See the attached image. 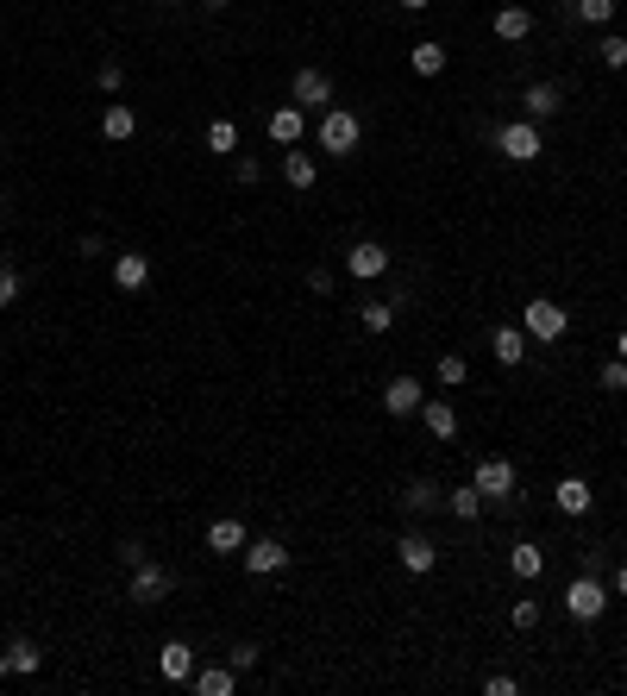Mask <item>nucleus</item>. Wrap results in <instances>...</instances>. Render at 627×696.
Instances as JSON below:
<instances>
[{
	"label": "nucleus",
	"mask_w": 627,
	"mask_h": 696,
	"mask_svg": "<svg viewBox=\"0 0 627 696\" xmlns=\"http://www.w3.org/2000/svg\"><path fill=\"white\" fill-rule=\"evenodd\" d=\"M490 352H496V364L515 370V364L527 358V327H496V333H490Z\"/></svg>",
	"instance_id": "19"
},
{
	"label": "nucleus",
	"mask_w": 627,
	"mask_h": 696,
	"mask_svg": "<svg viewBox=\"0 0 627 696\" xmlns=\"http://www.w3.org/2000/svg\"><path fill=\"white\" fill-rule=\"evenodd\" d=\"M38 665H44L38 646L32 640H13L7 653H0V678H26V671H38Z\"/></svg>",
	"instance_id": "17"
},
{
	"label": "nucleus",
	"mask_w": 627,
	"mask_h": 696,
	"mask_svg": "<svg viewBox=\"0 0 627 696\" xmlns=\"http://www.w3.org/2000/svg\"><path fill=\"white\" fill-rule=\"evenodd\" d=\"M358 320H364V333H389L396 327V301H364Z\"/></svg>",
	"instance_id": "30"
},
{
	"label": "nucleus",
	"mask_w": 627,
	"mask_h": 696,
	"mask_svg": "<svg viewBox=\"0 0 627 696\" xmlns=\"http://www.w3.org/2000/svg\"><path fill=\"white\" fill-rule=\"evenodd\" d=\"M490 32H496L502 44H521V38L533 32V13H527V7H496V19H490Z\"/></svg>",
	"instance_id": "18"
},
{
	"label": "nucleus",
	"mask_w": 627,
	"mask_h": 696,
	"mask_svg": "<svg viewBox=\"0 0 627 696\" xmlns=\"http://www.w3.org/2000/svg\"><path fill=\"white\" fill-rule=\"evenodd\" d=\"M19 289H26V276H19L13 264H0V308H13V301H19Z\"/></svg>",
	"instance_id": "35"
},
{
	"label": "nucleus",
	"mask_w": 627,
	"mask_h": 696,
	"mask_svg": "<svg viewBox=\"0 0 627 696\" xmlns=\"http://www.w3.org/2000/svg\"><path fill=\"white\" fill-rule=\"evenodd\" d=\"M483 690H490V696H515L521 684H515V678H508V671H496V678H490V684H483Z\"/></svg>",
	"instance_id": "42"
},
{
	"label": "nucleus",
	"mask_w": 627,
	"mask_h": 696,
	"mask_svg": "<svg viewBox=\"0 0 627 696\" xmlns=\"http://www.w3.org/2000/svg\"><path fill=\"white\" fill-rule=\"evenodd\" d=\"M207 552H245V527L220 515V521H207Z\"/></svg>",
	"instance_id": "23"
},
{
	"label": "nucleus",
	"mask_w": 627,
	"mask_h": 696,
	"mask_svg": "<svg viewBox=\"0 0 627 696\" xmlns=\"http://www.w3.org/2000/svg\"><path fill=\"white\" fill-rule=\"evenodd\" d=\"M421 402H427L421 377H389V389H383V408L396 414V421H408V414H421Z\"/></svg>",
	"instance_id": "10"
},
{
	"label": "nucleus",
	"mask_w": 627,
	"mask_h": 696,
	"mask_svg": "<svg viewBox=\"0 0 627 696\" xmlns=\"http://www.w3.org/2000/svg\"><path fill=\"white\" fill-rule=\"evenodd\" d=\"M565 113V88L559 82H533L521 95V120H559Z\"/></svg>",
	"instance_id": "9"
},
{
	"label": "nucleus",
	"mask_w": 627,
	"mask_h": 696,
	"mask_svg": "<svg viewBox=\"0 0 627 696\" xmlns=\"http://www.w3.org/2000/svg\"><path fill=\"white\" fill-rule=\"evenodd\" d=\"M258 176H264V170H258V157H232V182H239V189H251Z\"/></svg>",
	"instance_id": "38"
},
{
	"label": "nucleus",
	"mask_w": 627,
	"mask_h": 696,
	"mask_svg": "<svg viewBox=\"0 0 627 696\" xmlns=\"http://www.w3.org/2000/svg\"><path fill=\"white\" fill-rule=\"evenodd\" d=\"M552 502H559V515H590V508H596V496H590V483L584 477H559V490H552Z\"/></svg>",
	"instance_id": "14"
},
{
	"label": "nucleus",
	"mask_w": 627,
	"mask_h": 696,
	"mask_svg": "<svg viewBox=\"0 0 627 696\" xmlns=\"http://www.w3.org/2000/svg\"><path fill=\"white\" fill-rule=\"evenodd\" d=\"M145 283H151V258H145V251H120V258H113V289L138 295Z\"/></svg>",
	"instance_id": "12"
},
{
	"label": "nucleus",
	"mask_w": 627,
	"mask_h": 696,
	"mask_svg": "<svg viewBox=\"0 0 627 696\" xmlns=\"http://www.w3.org/2000/svg\"><path fill=\"white\" fill-rule=\"evenodd\" d=\"M508 621H515V634H527V628H540V602H515V609H508Z\"/></svg>",
	"instance_id": "36"
},
{
	"label": "nucleus",
	"mask_w": 627,
	"mask_h": 696,
	"mask_svg": "<svg viewBox=\"0 0 627 696\" xmlns=\"http://www.w3.org/2000/svg\"><path fill=\"white\" fill-rule=\"evenodd\" d=\"M602 389H609V396H627V358H609V364H602Z\"/></svg>",
	"instance_id": "34"
},
{
	"label": "nucleus",
	"mask_w": 627,
	"mask_h": 696,
	"mask_svg": "<svg viewBox=\"0 0 627 696\" xmlns=\"http://www.w3.org/2000/svg\"><path fill=\"white\" fill-rule=\"evenodd\" d=\"M446 508H452L458 521H477V515H483V496H477V483H458V490L446 496Z\"/></svg>",
	"instance_id": "29"
},
{
	"label": "nucleus",
	"mask_w": 627,
	"mask_h": 696,
	"mask_svg": "<svg viewBox=\"0 0 627 696\" xmlns=\"http://www.w3.org/2000/svg\"><path fill=\"white\" fill-rule=\"evenodd\" d=\"M402 7H408V13H427V7H433V0H402Z\"/></svg>",
	"instance_id": "44"
},
{
	"label": "nucleus",
	"mask_w": 627,
	"mask_h": 696,
	"mask_svg": "<svg viewBox=\"0 0 627 696\" xmlns=\"http://www.w3.org/2000/svg\"><path fill=\"white\" fill-rule=\"evenodd\" d=\"M396 559H402V571H408V577H427V571L439 565V546L427 540V533H402V546H396Z\"/></svg>",
	"instance_id": "11"
},
{
	"label": "nucleus",
	"mask_w": 627,
	"mask_h": 696,
	"mask_svg": "<svg viewBox=\"0 0 627 696\" xmlns=\"http://www.w3.org/2000/svg\"><path fill=\"white\" fill-rule=\"evenodd\" d=\"M345 270H352L358 283H370V276H383V270H389V251H383L377 239H364V245L345 251Z\"/></svg>",
	"instance_id": "13"
},
{
	"label": "nucleus",
	"mask_w": 627,
	"mask_h": 696,
	"mask_svg": "<svg viewBox=\"0 0 627 696\" xmlns=\"http://www.w3.org/2000/svg\"><path fill=\"white\" fill-rule=\"evenodd\" d=\"M421 421H427L433 439H452L458 433V408L452 402H421Z\"/></svg>",
	"instance_id": "24"
},
{
	"label": "nucleus",
	"mask_w": 627,
	"mask_h": 696,
	"mask_svg": "<svg viewBox=\"0 0 627 696\" xmlns=\"http://www.w3.org/2000/svg\"><path fill=\"white\" fill-rule=\"evenodd\" d=\"M471 483H477V496H483V502L521 496V477H515V464H508V458H483L477 471H471Z\"/></svg>",
	"instance_id": "5"
},
{
	"label": "nucleus",
	"mask_w": 627,
	"mask_h": 696,
	"mask_svg": "<svg viewBox=\"0 0 627 696\" xmlns=\"http://www.w3.org/2000/svg\"><path fill=\"white\" fill-rule=\"evenodd\" d=\"M521 327H527V339H540V345H552V339H565V327H571V314H565V301H546V295H533L527 308H521Z\"/></svg>",
	"instance_id": "3"
},
{
	"label": "nucleus",
	"mask_w": 627,
	"mask_h": 696,
	"mask_svg": "<svg viewBox=\"0 0 627 696\" xmlns=\"http://www.w3.org/2000/svg\"><path fill=\"white\" fill-rule=\"evenodd\" d=\"M414 76H421V82H439V76H446V44H433V38H421V44H414Z\"/></svg>",
	"instance_id": "22"
},
{
	"label": "nucleus",
	"mask_w": 627,
	"mask_h": 696,
	"mask_svg": "<svg viewBox=\"0 0 627 696\" xmlns=\"http://www.w3.org/2000/svg\"><path fill=\"white\" fill-rule=\"evenodd\" d=\"M207 151H214V157H232V151H239V126H232L226 113H220V120H207Z\"/></svg>",
	"instance_id": "25"
},
{
	"label": "nucleus",
	"mask_w": 627,
	"mask_h": 696,
	"mask_svg": "<svg viewBox=\"0 0 627 696\" xmlns=\"http://www.w3.org/2000/svg\"><path fill=\"white\" fill-rule=\"evenodd\" d=\"M145 559H151V552L138 546V540H120V565H126V571H132V565H145Z\"/></svg>",
	"instance_id": "41"
},
{
	"label": "nucleus",
	"mask_w": 627,
	"mask_h": 696,
	"mask_svg": "<svg viewBox=\"0 0 627 696\" xmlns=\"http://www.w3.org/2000/svg\"><path fill=\"white\" fill-rule=\"evenodd\" d=\"M577 19H590V26H615V0H577Z\"/></svg>",
	"instance_id": "33"
},
{
	"label": "nucleus",
	"mask_w": 627,
	"mask_h": 696,
	"mask_svg": "<svg viewBox=\"0 0 627 696\" xmlns=\"http://www.w3.org/2000/svg\"><path fill=\"white\" fill-rule=\"evenodd\" d=\"M226 665H232V671H251V665H258V646H251V640H239V646L226 653Z\"/></svg>",
	"instance_id": "39"
},
{
	"label": "nucleus",
	"mask_w": 627,
	"mask_h": 696,
	"mask_svg": "<svg viewBox=\"0 0 627 696\" xmlns=\"http://www.w3.org/2000/svg\"><path fill=\"white\" fill-rule=\"evenodd\" d=\"M508 565H515L521 584H533V577L546 571V552H540V546H515V552H508Z\"/></svg>",
	"instance_id": "28"
},
{
	"label": "nucleus",
	"mask_w": 627,
	"mask_h": 696,
	"mask_svg": "<svg viewBox=\"0 0 627 696\" xmlns=\"http://www.w3.org/2000/svg\"><path fill=\"white\" fill-rule=\"evenodd\" d=\"M602 609H609V584H602L596 571H584V577L565 584V615L571 621H602Z\"/></svg>",
	"instance_id": "2"
},
{
	"label": "nucleus",
	"mask_w": 627,
	"mask_h": 696,
	"mask_svg": "<svg viewBox=\"0 0 627 696\" xmlns=\"http://www.w3.org/2000/svg\"><path fill=\"white\" fill-rule=\"evenodd\" d=\"M402 508H408V515H433V508H439V490H433L427 477H414L408 490H402Z\"/></svg>",
	"instance_id": "27"
},
{
	"label": "nucleus",
	"mask_w": 627,
	"mask_h": 696,
	"mask_svg": "<svg viewBox=\"0 0 627 696\" xmlns=\"http://www.w3.org/2000/svg\"><path fill=\"white\" fill-rule=\"evenodd\" d=\"M170 590H176V577H170L164 565H151V559H145V565H132V590H126L132 602H164Z\"/></svg>",
	"instance_id": "8"
},
{
	"label": "nucleus",
	"mask_w": 627,
	"mask_h": 696,
	"mask_svg": "<svg viewBox=\"0 0 627 696\" xmlns=\"http://www.w3.org/2000/svg\"><path fill=\"white\" fill-rule=\"evenodd\" d=\"M289 95H295V107L301 113H327L333 107V76H327V69H295V82H289Z\"/></svg>",
	"instance_id": "6"
},
{
	"label": "nucleus",
	"mask_w": 627,
	"mask_h": 696,
	"mask_svg": "<svg viewBox=\"0 0 627 696\" xmlns=\"http://www.w3.org/2000/svg\"><path fill=\"white\" fill-rule=\"evenodd\" d=\"M615 358H627V327H621V339H615Z\"/></svg>",
	"instance_id": "45"
},
{
	"label": "nucleus",
	"mask_w": 627,
	"mask_h": 696,
	"mask_svg": "<svg viewBox=\"0 0 627 696\" xmlns=\"http://www.w3.org/2000/svg\"><path fill=\"white\" fill-rule=\"evenodd\" d=\"M596 57H602V69H627V38H621V32H609V38L596 44Z\"/></svg>",
	"instance_id": "32"
},
{
	"label": "nucleus",
	"mask_w": 627,
	"mask_h": 696,
	"mask_svg": "<svg viewBox=\"0 0 627 696\" xmlns=\"http://www.w3.org/2000/svg\"><path fill=\"white\" fill-rule=\"evenodd\" d=\"M189 684H195L201 696H232V690H239V671H232V665H201Z\"/></svg>",
	"instance_id": "21"
},
{
	"label": "nucleus",
	"mask_w": 627,
	"mask_h": 696,
	"mask_svg": "<svg viewBox=\"0 0 627 696\" xmlns=\"http://www.w3.org/2000/svg\"><path fill=\"white\" fill-rule=\"evenodd\" d=\"M239 559H245V571H251V577H276V571L289 565V546H283V540H245Z\"/></svg>",
	"instance_id": "7"
},
{
	"label": "nucleus",
	"mask_w": 627,
	"mask_h": 696,
	"mask_svg": "<svg viewBox=\"0 0 627 696\" xmlns=\"http://www.w3.org/2000/svg\"><path fill=\"white\" fill-rule=\"evenodd\" d=\"M333 283H339V276H333L327 264H314V270H308V289H314V295H333Z\"/></svg>",
	"instance_id": "40"
},
{
	"label": "nucleus",
	"mask_w": 627,
	"mask_h": 696,
	"mask_svg": "<svg viewBox=\"0 0 627 696\" xmlns=\"http://www.w3.org/2000/svg\"><path fill=\"white\" fill-rule=\"evenodd\" d=\"M95 82L107 88V95H120V88H126V69H120V63H113V57H107V63L95 69Z\"/></svg>",
	"instance_id": "37"
},
{
	"label": "nucleus",
	"mask_w": 627,
	"mask_h": 696,
	"mask_svg": "<svg viewBox=\"0 0 627 696\" xmlns=\"http://www.w3.org/2000/svg\"><path fill=\"white\" fill-rule=\"evenodd\" d=\"M301 132H308V113H301L295 101L270 113V138H276V145H301Z\"/></svg>",
	"instance_id": "16"
},
{
	"label": "nucleus",
	"mask_w": 627,
	"mask_h": 696,
	"mask_svg": "<svg viewBox=\"0 0 627 696\" xmlns=\"http://www.w3.org/2000/svg\"><path fill=\"white\" fill-rule=\"evenodd\" d=\"M164 678L170 684H189L195 678V646L189 640H164Z\"/></svg>",
	"instance_id": "20"
},
{
	"label": "nucleus",
	"mask_w": 627,
	"mask_h": 696,
	"mask_svg": "<svg viewBox=\"0 0 627 696\" xmlns=\"http://www.w3.org/2000/svg\"><path fill=\"white\" fill-rule=\"evenodd\" d=\"M201 7H214V13H220V7H226V0H201Z\"/></svg>",
	"instance_id": "46"
},
{
	"label": "nucleus",
	"mask_w": 627,
	"mask_h": 696,
	"mask_svg": "<svg viewBox=\"0 0 627 696\" xmlns=\"http://www.w3.org/2000/svg\"><path fill=\"white\" fill-rule=\"evenodd\" d=\"M490 145L508 157V164H533V157L546 151V132H540V120H508V126L490 132Z\"/></svg>",
	"instance_id": "1"
},
{
	"label": "nucleus",
	"mask_w": 627,
	"mask_h": 696,
	"mask_svg": "<svg viewBox=\"0 0 627 696\" xmlns=\"http://www.w3.org/2000/svg\"><path fill=\"white\" fill-rule=\"evenodd\" d=\"M433 377L446 383V389H464V383H471V364H464L458 352H446V358H439V370H433Z\"/></svg>",
	"instance_id": "31"
},
{
	"label": "nucleus",
	"mask_w": 627,
	"mask_h": 696,
	"mask_svg": "<svg viewBox=\"0 0 627 696\" xmlns=\"http://www.w3.org/2000/svg\"><path fill=\"white\" fill-rule=\"evenodd\" d=\"M314 176H320V170H314L308 151H289V157H283V182H289V189H314Z\"/></svg>",
	"instance_id": "26"
},
{
	"label": "nucleus",
	"mask_w": 627,
	"mask_h": 696,
	"mask_svg": "<svg viewBox=\"0 0 627 696\" xmlns=\"http://www.w3.org/2000/svg\"><path fill=\"white\" fill-rule=\"evenodd\" d=\"M358 138H364L358 113H345V107H327V113H320V151H327V157H352Z\"/></svg>",
	"instance_id": "4"
},
{
	"label": "nucleus",
	"mask_w": 627,
	"mask_h": 696,
	"mask_svg": "<svg viewBox=\"0 0 627 696\" xmlns=\"http://www.w3.org/2000/svg\"><path fill=\"white\" fill-rule=\"evenodd\" d=\"M615 596H627V565H615Z\"/></svg>",
	"instance_id": "43"
},
{
	"label": "nucleus",
	"mask_w": 627,
	"mask_h": 696,
	"mask_svg": "<svg viewBox=\"0 0 627 696\" xmlns=\"http://www.w3.org/2000/svg\"><path fill=\"white\" fill-rule=\"evenodd\" d=\"M132 132H138V113H132L126 101H107V113H101V138H107V145H126Z\"/></svg>",
	"instance_id": "15"
}]
</instances>
